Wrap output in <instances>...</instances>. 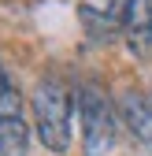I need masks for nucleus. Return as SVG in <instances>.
<instances>
[{
    "instance_id": "1",
    "label": "nucleus",
    "mask_w": 152,
    "mask_h": 156,
    "mask_svg": "<svg viewBox=\"0 0 152 156\" xmlns=\"http://www.w3.org/2000/svg\"><path fill=\"white\" fill-rule=\"evenodd\" d=\"M33 112V130L48 152H67L71 149V89L56 78H41L30 97Z\"/></svg>"
},
{
    "instance_id": "2",
    "label": "nucleus",
    "mask_w": 152,
    "mask_h": 156,
    "mask_svg": "<svg viewBox=\"0 0 152 156\" xmlns=\"http://www.w3.org/2000/svg\"><path fill=\"white\" fill-rule=\"evenodd\" d=\"M74 108H78V119H82V152L85 156H108L115 149V138H119L111 101L97 86H82L78 97H74Z\"/></svg>"
},
{
    "instance_id": "3",
    "label": "nucleus",
    "mask_w": 152,
    "mask_h": 156,
    "mask_svg": "<svg viewBox=\"0 0 152 156\" xmlns=\"http://www.w3.org/2000/svg\"><path fill=\"white\" fill-rule=\"evenodd\" d=\"M119 23L130 48L145 56L152 48V0H119Z\"/></svg>"
},
{
    "instance_id": "4",
    "label": "nucleus",
    "mask_w": 152,
    "mask_h": 156,
    "mask_svg": "<svg viewBox=\"0 0 152 156\" xmlns=\"http://www.w3.org/2000/svg\"><path fill=\"white\" fill-rule=\"evenodd\" d=\"M119 115H123V123L130 130V138H134L141 149L152 152V101H145V97L134 93V89H126L119 97Z\"/></svg>"
},
{
    "instance_id": "5",
    "label": "nucleus",
    "mask_w": 152,
    "mask_h": 156,
    "mask_svg": "<svg viewBox=\"0 0 152 156\" xmlns=\"http://www.w3.org/2000/svg\"><path fill=\"white\" fill-rule=\"evenodd\" d=\"M30 152V126L22 115L0 119V156H26Z\"/></svg>"
},
{
    "instance_id": "6",
    "label": "nucleus",
    "mask_w": 152,
    "mask_h": 156,
    "mask_svg": "<svg viewBox=\"0 0 152 156\" xmlns=\"http://www.w3.org/2000/svg\"><path fill=\"white\" fill-rule=\"evenodd\" d=\"M15 115H22V93L8 82L4 67H0V119H15Z\"/></svg>"
}]
</instances>
